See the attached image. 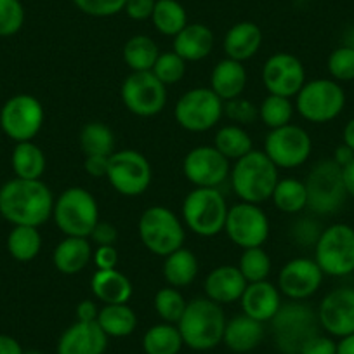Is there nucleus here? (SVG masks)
Here are the masks:
<instances>
[{"label":"nucleus","instance_id":"f257e3e1","mask_svg":"<svg viewBox=\"0 0 354 354\" xmlns=\"http://www.w3.org/2000/svg\"><path fill=\"white\" fill-rule=\"evenodd\" d=\"M54 196L40 179L15 177L0 188V216L12 226L40 227L53 217Z\"/></svg>","mask_w":354,"mask_h":354},{"label":"nucleus","instance_id":"f03ea898","mask_svg":"<svg viewBox=\"0 0 354 354\" xmlns=\"http://www.w3.org/2000/svg\"><path fill=\"white\" fill-rule=\"evenodd\" d=\"M230 179L233 192L241 202L261 205L271 198L280 181V174L264 151L252 149L248 155L234 162Z\"/></svg>","mask_w":354,"mask_h":354},{"label":"nucleus","instance_id":"7ed1b4c3","mask_svg":"<svg viewBox=\"0 0 354 354\" xmlns=\"http://www.w3.org/2000/svg\"><path fill=\"white\" fill-rule=\"evenodd\" d=\"M226 322L221 304L207 297H196L188 302L177 328L189 349L210 351L223 342Z\"/></svg>","mask_w":354,"mask_h":354},{"label":"nucleus","instance_id":"20e7f679","mask_svg":"<svg viewBox=\"0 0 354 354\" xmlns=\"http://www.w3.org/2000/svg\"><path fill=\"white\" fill-rule=\"evenodd\" d=\"M53 219L64 236L88 238L100 223V205L93 193L73 186L54 200Z\"/></svg>","mask_w":354,"mask_h":354},{"label":"nucleus","instance_id":"39448f33","mask_svg":"<svg viewBox=\"0 0 354 354\" xmlns=\"http://www.w3.org/2000/svg\"><path fill=\"white\" fill-rule=\"evenodd\" d=\"M138 233L146 250L158 257H167L185 247V224L172 210L163 205H151L141 214Z\"/></svg>","mask_w":354,"mask_h":354},{"label":"nucleus","instance_id":"423d86ee","mask_svg":"<svg viewBox=\"0 0 354 354\" xmlns=\"http://www.w3.org/2000/svg\"><path fill=\"white\" fill-rule=\"evenodd\" d=\"M308 209L316 216H333L346 205L347 192L342 169L332 158L319 160L306 177Z\"/></svg>","mask_w":354,"mask_h":354},{"label":"nucleus","instance_id":"0eeeda50","mask_svg":"<svg viewBox=\"0 0 354 354\" xmlns=\"http://www.w3.org/2000/svg\"><path fill=\"white\" fill-rule=\"evenodd\" d=\"M227 210L219 188H195L183 202V221L196 236L214 238L224 231Z\"/></svg>","mask_w":354,"mask_h":354},{"label":"nucleus","instance_id":"6e6552de","mask_svg":"<svg viewBox=\"0 0 354 354\" xmlns=\"http://www.w3.org/2000/svg\"><path fill=\"white\" fill-rule=\"evenodd\" d=\"M346 108L342 85L332 78H315L302 85L295 96V110L311 124H328Z\"/></svg>","mask_w":354,"mask_h":354},{"label":"nucleus","instance_id":"1a4fd4ad","mask_svg":"<svg viewBox=\"0 0 354 354\" xmlns=\"http://www.w3.org/2000/svg\"><path fill=\"white\" fill-rule=\"evenodd\" d=\"M315 261L323 274L344 278L354 273V227L335 223L323 227L315 245Z\"/></svg>","mask_w":354,"mask_h":354},{"label":"nucleus","instance_id":"9d476101","mask_svg":"<svg viewBox=\"0 0 354 354\" xmlns=\"http://www.w3.org/2000/svg\"><path fill=\"white\" fill-rule=\"evenodd\" d=\"M274 339L278 347L285 354H299L302 344L318 333V315L309 306L301 301H292L288 304H281L280 311L273 319Z\"/></svg>","mask_w":354,"mask_h":354},{"label":"nucleus","instance_id":"9b49d317","mask_svg":"<svg viewBox=\"0 0 354 354\" xmlns=\"http://www.w3.org/2000/svg\"><path fill=\"white\" fill-rule=\"evenodd\" d=\"M224 101L210 87L189 88L179 97L174 110L176 122L188 132H207L219 124Z\"/></svg>","mask_w":354,"mask_h":354},{"label":"nucleus","instance_id":"f8f14e48","mask_svg":"<svg viewBox=\"0 0 354 354\" xmlns=\"http://www.w3.org/2000/svg\"><path fill=\"white\" fill-rule=\"evenodd\" d=\"M106 179L122 196H141L151 185V163L136 149H120L110 156Z\"/></svg>","mask_w":354,"mask_h":354},{"label":"nucleus","instance_id":"ddd939ff","mask_svg":"<svg viewBox=\"0 0 354 354\" xmlns=\"http://www.w3.org/2000/svg\"><path fill=\"white\" fill-rule=\"evenodd\" d=\"M46 113L44 106L32 94H16L9 97L0 110V127L16 142L33 141L42 129Z\"/></svg>","mask_w":354,"mask_h":354},{"label":"nucleus","instance_id":"4468645a","mask_svg":"<svg viewBox=\"0 0 354 354\" xmlns=\"http://www.w3.org/2000/svg\"><path fill=\"white\" fill-rule=\"evenodd\" d=\"M120 97L124 106L136 117H155L167 104V85L151 71H132L122 84Z\"/></svg>","mask_w":354,"mask_h":354},{"label":"nucleus","instance_id":"2eb2a0df","mask_svg":"<svg viewBox=\"0 0 354 354\" xmlns=\"http://www.w3.org/2000/svg\"><path fill=\"white\" fill-rule=\"evenodd\" d=\"M313 151L311 136L301 125L288 124L273 129L264 139V153L278 169H297L309 160Z\"/></svg>","mask_w":354,"mask_h":354},{"label":"nucleus","instance_id":"dca6fc26","mask_svg":"<svg viewBox=\"0 0 354 354\" xmlns=\"http://www.w3.org/2000/svg\"><path fill=\"white\" fill-rule=\"evenodd\" d=\"M271 224L268 214L255 203L240 202L230 207L224 224V233L241 250L262 247L270 238Z\"/></svg>","mask_w":354,"mask_h":354},{"label":"nucleus","instance_id":"f3484780","mask_svg":"<svg viewBox=\"0 0 354 354\" xmlns=\"http://www.w3.org/2000/svg\"><path fill=\"white\" fill-rule=\"evenodd\" d=\"M183 174L195 188H219L230 179L231 163L216 146H196L183 160Z\"/></svg>","mask_w":354,"mask_h":354},{"label":"nucleus","instance_id":"a211bd4d","mask_svg":"<svg viewBox=\"0 0 354 354\" xmlns=\"http://www.w3.org/2000/svg\"><path fill=\"white\" fill-rule=\"evenodd\" d=\"M262 82L270 94L295 97L306 84V68L297 56L290 53H277L262 64Z\"/></svg>","mask_w":354,"mask_h":354},{"label":"nucleus","instance_id":"6ab92c4d","mask_svg":"<svg viewBox=\"0 0 354 354\" xmlns=\"http://www.w3.org/2000/svg\"><path fill=\"white\" fill-rule=\"evenodd\" d=\"M323 271L315 259L295 257L281 268L278 285L281 295L290 301H306L319 290L323 283Z\"/></svg>","mask_w":354,"mask_h":354},{"label":"nucleus","instance_id":"aec40b11","mask_svg":"<svg viewBox=\"0 0 354 354\" xmlns=\"http://www.w3.org/2000/svg\"><path fill=\"white\" fill-rule=\"evenodd\" d=\"M318 323L330 337L354 333V288L339 287L323 297L318 306Z\"/></svg>","mask_w":354,"mask_h":354},{"label":"nucleus","instance_id":"412c9836","mask_svg":"<svg viewBox=\"0 0 354 354\" xmlns=\"http://www.w3.org/2000/svg\"><path fill=\"white\" fill-rule=\"evenodd\" d=\"M108 339L97 322H75L61 333L57 354H104Z\"/></svg>","mask_w":354,"mask_h":354},{"label":"nucleus","instance_id":"4be33fe9","mask_svg":"<svg viewBox=\"0 0 354 354\" xmlns=\"http://www.w3.org/2000/svg\"><path fill=\"white\" fill-rule=\"evenodd\" d=\"M240 306L243 315L261 323L271 322L281 308V292L268 280L248 283L240 297Z\"/></svg>","mask_w":354,"mask_h":354},{"label":"nucleus","instance_id":"5701e85b","mask_svg":"<svg viewBox=\"0 0 354 354\" xmlns=\"http://www.w3.org/2000/svg\"><path fill=\"white\" fill-rule=\"evenodd\" d=\"M247 285V280L240 273L238 266L224 264L219 266V268H214L207 274L203 288H205L207 299L223 306L240 301Z\"/></svg>","mask_w":354,"mask_h":354},{"label":"nucleus","instance_id":"b1692460","mask_svg":"<svg viewBox=\"0 0 354 354\" xmlns=\"http://www.w3.org/2000/svg\"><path fill=\"white\" fill-rule=\"evenodd\" d=\"M214 32L202 23H188L181 32L174 37L172 50L188 63H198L210 56L214 49Z\"/></svg>","mask_w":354,"mask_h":354},{"label":"nucleus","instance_id":"393cba45","mask_svg":"<svg viewBox=\"0 0 354 354\" xmlns=\"http://www.w3.org/2000/svg\"><path fill=\"white\" fill-rule=\"evenodd\" d=\"M93 245L88 238L64 236L53 252V264L59 273L71 277L87 268L93 261Z\"/></svg>","mask_w":354,"mask_h":354},{"label":"nucleus","instance_id":"a878e982","mask_svg":"<svg viewBox=\"0 0 354 354\" xmlns=\"http://www.w3.org/2000/svg\"><path fill=\"white\" fill-rule=\"evenodd\" d=\"M248 73L243 63L226 57L214 66L210 73V88L226 103V101L241 97L247 88Z\"/></svg>","mask_w":354,"mask_h":354},{"label":"nucleus","instance_id":"bb28decb","mask_svg":"<svg viewBox=\"0 0 354 354\" xmlns=\"http://www.w3.org/2000/svg\"><path fill=\"white\" fill-rule=\"evenodd\" d=\"M262 46V32L255 23L241 21L231 26L223 40V49L226 57L234 61L252 59Z\"/></svg>","mask_w":354,"mask_h":354},{"label":"nucleus","instance_id":"cd10ccee","mask_svg":"<svg viewBox=\"0 0 354 354\" xmlns=\"http://www.w3.org/2000/svg\"><path fill=\"white\" fill-rule=\"evenodd\" d=\"M262 339H264V326L250 316L240 315L226 322L223 342L233 353H250L262 342Z\"/></svg>","mask_w":354,"mask_h":354},{"label":"nucleus","instance_id":"c85d7f7f","mask_svg":"<svg viewBox=\"0 0 354 354\" xmlns=\"http://www.w3.org/2000/svg\"><path fill=\"white\" fill-rule=\"evenodd\" d=\"M91 290L103 304H127L134 294L131 280L117 268L97 270L91 278Z\"/></svg>","mask_w":354,"mask_h":354},{"label":"nucleus","instance_id":"c756f323","mask_svg":"<svg viewBox=\"0 0 354 354\" xmlns=\"http://www.w3.org/2000/svg\"><path fill=\"white\" fill-rule=\"evenodd\" d=\"M200 271L198 259L188 248H179L167 257H163L162 274L169 287L183 288L192 285L196 280Z\"/></svg>","mask_w":354,"mask_h":354},{"label":"nucleus","instance_id":"7c9ffc66","mask_svg":"<svg viewBox=\"0 0 354 354\" xmlns=\"http://www.w3.org/2000/svg\"><path fill=\"white\" fill-rule=\"evenodd\" d=\"M46 155L33 141L16 142L11 155L12 172L19 179H40L46 172Z\"/></svg>","mask_w":354,"mask_h":354},{"label":"nucleus","instance_id":"2f4dec72","mask_svg":"<svg viewBox=\"0 0 354 354\" xmlns=\"http://www.w3.org/2000/svg\"><path fill=\"white\" fill-rule=\"evenodd\" d=\"M97 325L108 337H129L138 326V316L129 304H104L97 315Z\"/></svg>","mask_w":354,"mask_h":354},{"label":"nucleus","instance_id":"473e14b6","mask_svg":"<svg viewBox=\"0 0 354 354\" xmlns=\"http://www.w3.org/2000/svg\"><path fill=\"white\" fill-rule=\"evenodd\" d=\"M185 340L177 325L172 323H158L146 330L142 335V351L146 354H179Z\"/></svg>","mask_w":354,"mask_h":354},{"label":"nucleus","instance_id":"72a5a7b5","mask_svg":"<svg viewBox=\"0 0 354 354\" xmlns=\"http://www.w3.org/2000/svg\"><path fill=\"white\" fill-rule=\"evenodd\" d=\"M151 21L156 32L174 39L188 25V12H186L185 6L177 0H156Z\"/></svg>","mask_w":354,"mask_h":354},{"label":"nucleus","instance_id":"f704fd0d","mask_svg":"<svg viewBox=\"0 0 354 354\" xmlns=\"http://www.w3.org/2000/svg\"><path fill=\"white\" fill-rule=\"evenodd\" d=\"M122 56L131 71H151L160 56V49L148 35H134L125 42Z\"/></svg>","mask_w":354,"mask_h":354},{"label":"nucleus","instance_id":"c9c22d12","mask_svg":"<svg viewBox=\"0 0 354 354\" xmlns=\"http://www.w3.org/2000/svg\"><path fill=\"white\" fill-rule=\"evenodd\" d=\"M214 146L219 149V153H223L227 160H236L243 158L245 155L254 149V141H252L250 134L245 131L241 125H224L219 131L216 132V138H214Z\"/></svg>","mask_w":354,"mask_h":354},{"label":"nucleus","instance_id":"e433bc0d","mask_svg":"<svg viewBox=\"0 0 354 354\" xmlns=\"http://www.w3.org/2000/svg\"><path fill=\"white\" fill-rule=\"evenodd\" d=\"M78 142L85 156H111L115 153V134L103 122L85 124L78 134Z\"/></svg>","mask_w":354,"mask_h":354},{"label":"nucleus","instance_id":"4c0bfd02","mask_svg":"<svg viewBox=\"0 0 354 354\" xmlns=\"http://www.w3.org/2000/svg\"><path fill=\"white\" fill-rule=\"evenodd\" d=\"M274 207L285 214H301L308 209V192L306 185L295 177H285L280 179L271 195Z\"/></svg>","mask_w":354,"mask_h":354},{"label":"nucleus","instance_id":"58836bf2","mask_svg":"<svg viewBox=\"0 0 354 354\" xmlns=\"http://www.w3.org/2000/svg\"><path fill=\"white\" fill-rule=\"evenodd\" d=\"M42 234L39 227L15 226L8 236V250L18 262H30L40 254Z\"/></svg>","mask_w":354,"mask_h":354},{"label":"nucleus","instance_id":"ea45409f","mask_svg":"<svg viewBox=\"0 0 354 354\" xmlns=\"http://www.w3.org/2000/svg\"><path fill=\"white\" fill-rule=\"evenodd\" d=\"M238 270L243 274L247 283H255V281H264L270 278L273 262H271L270 254L262 247L245 248L240 255Z\"/></svg>","mask_w":354,"mask_h":354},{"label":"nucleus","instance_id":"a19ab883","mask_svg":"<svg viewBox=\"0 0 354 354\" xmlns=\"http://www.w3.org/2000/svg\"><path fill=\"white\" fill-rule=\"evenodd\" d=\"M295 104L292 103L290 97L277 96V94H270L266 96L264 101L259 106V118L266 127L280 129L283 125H288L294 117Z\"/></svg>","mask_w":354,"mask_h":354},{"label":"nucleus","instance_id":"79ce46f5","mask_svg":"<svg viewBox=\"0 0 354 354\" xmlns=\"http://www.w3.org/2000/svg\"><path fill=\"white\" fill-rule=\"evenodd\" d=\"M155 311L160 318L165 323H172L177 325L181 316L185 315V309L188 306L185 295L179 292V288L174 287H163L155 294Z\"/></svg>","mask_w":354,"mask_h":354},{"label":"nucleus","instance_id":"37998d69","mask_svg":"<svg viewBox=\"0 0 354 354\" xmlns=\"http://www.w3.org/2000/svg\"><path fill=\"white\" fill-rule=\"evenodd\" d=\"M151 73L162 82L163 85H174L185 78L186 73V61L177 56L174 50L170 53H160Z\"/></svg>","mask_w":354,"mask_h":354},{"label":"nucleus","instance_id":"c03bdc74","mask_svg":"<svg viewBox=\"0 0 354 354\" xmlns=\"http://www.w3.org/2000/svg\"><path fill=\"white\" fill-rule=\"evenodd\" d=\"M330 77L335 82H353L354 80V49L347 46H340L330 53L326 61Z\"/></svg>","mask_w":354,"mask_h":354},{"label":"nucleus","instance_id":"a18cd8bd","mask_svg":"<svg viewBox=\"0 0 354 354\" xmlns=\"http://www.w3.org/2000/svg\"><path fill=\"white\" fill-rule=\"evenodd\" d=\"M25 25L21 0H0V37H12Z\"/></svg>","mask_w":354,"mask_h":354},{"label":"nucleus","instance_id":"49530a36","mask_svg":"<svg viewBox=\"0 0 354 354\" xmlns=\"http://www.w3.org/2000/svg\"><path fill=\"white\" fill-rule=\"evenodd\" d=\"M127 0H73L75 8L93 18H110L124 11Z\"/></svg>","mask_w":354,"mask_h":354},{"label":"nucleus","instance_id":"de8ad7c7","mask_svg":"<svg viewBox=\"0 0 354 354\" xmlns=\"http://www.w3.org/2000/svg\"><path fill=\"white\" fill-rule=\"evenodd\" d=\"M224 113L234 125H250L259 118V106H255L252 101L236 97L224 103Z\"/></svg>","mask_w":354,"mask_h":354},{"label":"nucleus","instance_id":"09e8293b","mask_svg":"<svg viewBox=\"0 0 354 354\" xmlns=\"http://www.w3.org/2000/svg\"><path fill=\"white\" fill-rule=\"evenodd\" d=\"M323 227L319 226V223H316L313 217H302L292 227V236L297 241L299 245H304V247H315L316 241H318L319 234H322Z\"/></svg>","mask_w":354,"mask_h":354},{"label":"nucleus","instance_id":"8fccbe9b","mask_svg":"<svg viewBox=\"0 0 354 354\" xmlns=\"http://www.w3.org/2000/svg\"><path fill=\"white\" fill-rule=\"evenodd\" d=\"M299 354H337V342L330 335L315 333L302 344Z\"/></svg>","mask_w":354,"mask_h":354},{"label":"nucleus","instance_id":"3c124183","mask_svg":"<svg viewBox=\"0 0 354 354\" xmlns=\"http://www.w3.org/2000/svg\"><path fill=\"white\" fill-rule=\"evenodd\" d=\"M155 4L156 0H127L124 11L134 21H146V19H151Z\"/></svg>","mask_w":354,"mask_h":354},{"label":"nucleus","instance_id":"603ef678","mask_svg":"<svg viewBox=\"0 0 354 354\" xmlns=\"http://www.w3.org/2000/svg\"><path fill=\"white\" fill-rule=\"evenodd\" d=\"M93 261L97 270H115L118 264V250L113 245L97 247L93 254Z\"/></svg>","mask_w":354,"mask_h":354},{"label":"nucleus","instance_id":"864d4df0","mask_svg":"<svg viewBox=\"0 0 354 354\" xmlns=\"http://www.w3.org/2000/svg\"><path fill=\"white\" fill-rule=\"evenodd\" d=\"M117 238V227L111 223H103V221H100V223L96 224V227L93 230V233H91V236H88V240H93L97 247H103V245H115Z\"/></svg>","mask_w":354,"mask_h":354},{"label":"nucleus","instance_id":"5fc2aeb1","mask_svg":"<svg viewBox=\"0 0 354 354\" xmlns=\"http://www.w3.org/2000/svg\"><path fill=\"white\" fill-rule=\"evenodd\" d=\"M108 167H110V156H103V155L85 156L84 169L91 177H96V179L106 177Z\"/></svg>","mask_w":354,"mask_h":354},{"label":"nucleus","instance_id":"6e6d98bb","mask_svg":"<svg viewBox=\"0 0 354 354\" xmlns=\"http://www.w3.org/2000/svg\"><path fill=\"white\" fill-rule=\"evenodd\" d=\"M75 315H77V322H96L97 315H100V308L94 301L91 299H85L75 309Z\"/></svg>","mask_w":354,"mask_h":354},{"label":"nucleus","instance_id":"4d7b16f0","mask_svg":"<svg viewBox=\"0 0 354 354\" xmlns=\"http://www.w3.org/2000/svg\"><path fill=\"white\" fill-rule=\"evenodd\" d=\"M0 354H25V351L15 337L0 333Z\"/></svg>","mask_w":354,"mask_h":354},{"label":"nucleus","instance_id":"13d9d810","mask_svg":"<svg viewBox=\"0 0 354 354\" xmlns=\"http://www.w3.org/2000/svg\"><path fill=\"white\" fill-rule=\"evenodd\" d=\"M333 162L337 163V165L342 169V167H346L347 163H351L354 160V151L349 148V146H346L342 142V145H339L335 148V151H333Z\"/></svg>","mask_w":354,"mask_h":354},{"label":"nucleus","instance_id":"bf43d9fd","mask_svg":"<svg viewBox=\"0 0 354 354\" xmlns=\"http://www.w3.org/2000/svg\"><path fill=\"white\" fill-rule=\"evenodd\" d=\"M342 181L344 186H346L347 196H353L354 198V160L347 163L346 167H342Z\"/></svg>","mask_w":354,"mask_h":354},{"label":"nucleus","instance_id":"052dcab7","mask_svg":"<svg viewBox=\"0 0 354 354\" xmlns=\"http://www.w3.org/2000/svg\"><path fill=\"white\" fill-rule=\"evenodd\" d=\"M337 354H354V333L342 337L337 342Z\"/></svg>","mask_w":354,"mask_h":354},{"label":"nucleus","instance_id":"680f3d73","mask_svg":"<svg viewBox=\"0 0 354 354\" xmlns=\"http://www.w3.org/2000/svg\"><path fill=\"white\" fill-rule=\"evenodd\" d=\"M342 142L346 146H349L351 149L354 151V117L344 125V131H342Z\"/></svg>","mask_w":354,"mask_h":354},{"label":"nucleus","instance_id":"e2e57ef3","mask_svg":"<svg viewBox=\"0 0 354 354\" xmlns=\"http://www.w3.org/2000/svg\"><path fill=\"white\" fill-rule=\"evenodd\" d=\"M342 46H347L351 47V49H354V26L346 32V35H344V40H342Z\"/></svg>","mask_w":354,"mask_h":354},{"label":"nucleus","instance_id":"0e129e2a","mask_svg":"<svg viewBox=\"0 0 354 354\" xmlns=\"http://www.w3.org/2000/svg\"><path fill=\"white\" fill-rule=\"evenodd\" d=\"M25 354H42V353H39V351H26Z\"/></svg>","mask_w":354,"mask_h":354}]
</instances>
